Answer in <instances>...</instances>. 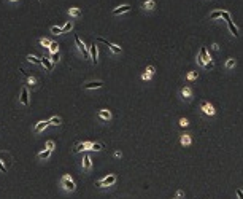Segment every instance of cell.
<instances>
[{"mask_svg":"<svg viewBox=\"0 0 243 199\" xmlns=\"http://www.w3.org/2000/svg\"><path fill=\"white\" fill-rule=\"evenodd\" d=\"M40 61H42V65H45V69L48 70V72H51L53 67H54V64L51 62V59H49V57H40Z\"/></svg>","mask_w":243,"mask_h":199,"instance_id":"4fadbf2b","label":"cell"},{"mask_svg":"<svg viewBox=\"0 0 243 199\" xmlns=\"http://www.w3.org/2000/svg\"><path fill=\"white\" fill-rule=\"evenodd\" d=\"M211 49H215V51H219V45H218V43H213V45H211Z\"/></svg>","mask_w":243,"mask_h":199,"instance_id":"8d00e7d4","label":"cell"},{"mask_svg":"<svg viewBox=\"0 0 243 199\" xmlns=\"http://www.w3.org/2000/svg\"><path fill=\"white\" fill-rule=\"evenodd\" d=\"M59 57H60V56H59V53H51V62H53V64H56L57 61H59Z\"/></svg>","mask_w":243,"mask_h":199,"instance_id":"f546056e","label":"cell"},{"mask_svg":"<svg viewBox=\"0 0 243 199\" xmlns=\"http://www.w3.org/2000/svg\"><path fill=\"white\" fill-rule=\"evenodd\" d=\"M99 116L103 118V120H110V118H111V113L107 112V110H100V112H99Z\"/></svg>","mask_w":243,"mask_h":199,"instance_id":"d4e9b609","label":"cell"},{"mask_svg":"<svg viewBox=\"0 0 243 199\" xmlns=\"http://www.w3.org/2000/svg\"><path fill=\"white\" fill-rule=\"evenodd\" d=\"M102 148H103V143H99V142H94L91 145V150H94V151H100Z\"/></svg>","mask_w":243,"mask_h":199,"instance_id":"484cf974","label":"cell"},{"mask_svg":"<svg viewBox=\"0 0 243 199\" xmlns=\"http://www.w3.org/2000/svg\"><path fill=\"white\" fill-rule=\"evenodd\" d=\"M222 18H224V19H226V22H227V27H229V30H231V33L235 37V38H237L240 33H238V27L234 24V21H232L231 13H229V11H222Z\"/></svg>","mask_w":243,"mask_h":199,"instance_id":"7a4b0ae2","label":"cell"},{"mask_svg":"<svg viewBox=\"0 0 243 199\" xmlns=\"http://www.w3.org/2000/svg\"><path fill=\"white\" fill-rule=\"evenodd\" d=\"M75 43H76V46H78V49L81 53H83V56L86 57V59H89V49L86 48V45H84L83 42L80 40V37L78 35H75Z\"/></svg>","mask_w":243,"mask_h":199,"instance_id":"8992f818","label":"cell"},{"mask_svg":"<svg viewBox=\"0 0 243 199\" xmlns=\"http://www.w3.org/2000/svg\"><path fill=\"white\" fill-rule=\"evenodd\" d=\"M154 6H156V2H154V0H146V2L143 3V8L145 10H153Z\"/></svg>","mask_w":243,"mask_h":199,"instance_id":"7402d4cb","label":"cell"},{"mask_svg":"<svg viewBox=\"0 0 243 199\" xmlns=\"http://www.w3.org/2000/svg\"><path fill=\"white\" fill-rule=\"evenodd\" d=\"M48 126H49L48 121H40V123L35 124V129H33V131H35V132H42V131H45Z\"/></svg>","mask_w":243,"mask_h":199,"instance_id":"9a60e30c","label":"cell"},{"mask_svg":"<svg viewBox=\"0 0 243 199\" xmlns=\"http://www.w3.org/2000/svg\"><path fill=\"white\" fill-rule=\"evenodd\" d=\"M62 185H64V188H65L67 191H75V188H76L75 182H73L69 175H65V177L62 178Z\"/></svg>","mask_w":243,"mask_h":199,"instance_id":"52a82bcc","label":"cell"},{"mask_svg":"<svg viewBox=\"0 0 243 199\" xmlns=\"http://www.w3.org/2000/svg\"><path fill=\"white\" fill-rule=\"evenodd\" d=\"M181 196H183V191L180 190V191H178V193H177V198H181Z\"/></svg>","mask_w":243,"mask_h":199,"instance_id":"f35d334b","label":"cell"},{"mask_svg":"<svg viewBox=\"0 0 243 199\" xmlns=\"http://www.w3.org/2000/svg\"><path fill=\"white\" fill-rule=\"evenodd\" d=\"M180 126H183V127L189 126V121L186 120V118H181V120H180Z\"/></svg>","mask_w":243,"mask_h":199,"instance_id":"d6a6232c","label":"cell"},{"mask_svg":"<svg viewBox=\"0 0 243 199\" xmlns=\"http://www.w3.org/2000/svg\"><path fill=\"white\" fill-rule=\"evenodd\" d=\"M49 156H51V150H45L38 153V159H48Z\"/></svg>","mask_w":243,"mask_h":199,"instance_id":"44dd1931","label":"cell"},{"mask_svg":"<svg viewBox=\"0 0 243 199\" xmlns=\"http://www.w3.org/2000/svg\"><path fill=\"white\" fill-rule=\"evenodd\" d=\"M40 45H43V46H48V48H49V45H51V42H49L48 38H40Z\"/></svg>","mask_w":243,"mask_h":199,"instance_id":"4dcf8cb0","label":"cell"},{"mask_svg":"<svg viewBox=\"0 0 243 199\" xmlns=\"http://www.w3.org/2000/svg\"><path fill=\"white\" fill-rule=\"evenodd\" d=\"M97 57H99V51H97V45L96 42L89 46V59L92 61L94 64H97Z\"/></svg>","mask_w":243,"mask_h":199,"instance_id":"ba28073f","label":"cell"},{"mask_svg":"<svg viewBox=\"0 0 243 199\" xmlns=\"http://www.w3.org/2000/svg\"><path fill=\"white\" fill-rule=\"evenodd\" d=\"M197 77H199V73H197V72H191V73L188 75V80H195Z\"/></svg>","mask_w":243,"mask_h":199,"instance_id":"836d02e7","label":"cell"},{"mask_svg":"<svg viewBox=\"0 0 243 199\" xmlns=\"http://www.w3.org/2000/svg\"><path fill=\"white\" fill-rule=\"evenodd\" d=\"M180 96H181V99H184V100H189L192 97V89L189 86H183L180 89Z\"/></svg>","mask_w":243,"mask_h":199,"instance_id":"9c48e42d","label":"cell"},{"mask_svg":"<svg viewBox=\"0 0 243 199\" xmlns=\"http://www.w3.org/2000/svg\"><path fill=\"white\" fill-rule=\"evenodd\" d=\"M200 110H202L205 115H208V116H213V115L216 113L215 107L211 105L210 102H207V100H200Z\"/></svg>","mask_w":243,"mask_h":199,"instance_id":"3957f363","label":"cell"},{"mask_svg":"<svg viewBox=\"0 0 243 199\" xmlns=\"http://www.w3.org/2000/svg\"><path fill=\"white\" fill-rule=\"evenodd\" d=\"M72 27H73L72 21L65 22V26H64V27H62V33H65V32H69V30H72Z\"/></svg>","mask_w":243,"mask_h":199,"instance_id":"83f0119b","label":"cell"},{"mask_svg":"<svg viewBox=\"0 0 243 199\" xmlns=\"http://www.w3.org/2000/svg\"><path fill=\"white\" fill-rule=\"evenodd\" d=\"M180 142H181V145H191V136L189 134H183L180 137Z\"/></svg>","mask_w":243,"mask_h":199,"instance_id":"d6986e66","label":"cell"},{"mask_svg":"<svg viewBox=\"0 0 243 199\" xmlns=\"http://www.w3.org/2000/svg\"><path fill=\"white\" fill-rule=\"evenodd\" d=\"M91 166H92V163H91L89 154H84V158H83V167L87 170V169H91Z\"/></svg>","mask_w":243,"mask_h":199,"instance_id":"ac0fdd59","label":"cell"},{"mask_svg":"<svg viewBox=\"0 0 243 199\" xmlns=\"http://www.w3.org/2000/svg\"><path fill=\"white\" fill-rule=\"evenodd\" d=\"M69 13H70V16H75V18L81 16V10H80V8H70Z\"/></svg>","mask_w":243,"mask_h":199,"instance_id":"cb8c5ba5","label":"cell"},{"mask_svg":"<svg viewBox=\"0 0 243 199\" xmlns=\"http://www.w3.org/2000/svg\"><path fill=\"white\" fill-rule=\"evenodd\" d=\"M91 145H92V142H83V143L75 145L73 153H80V151H83V150H87V148H91Z\"/></svg>","mask_w":243,"mask_h":199,"instance_id":"8fae6325","label":"cell"},{"mask_svg":"<svg viewBox=\"0 0 243 199\" xmlns=\"http://www.w3.org/2000/svg\"><path fill=\"white\" fill-rule=\"evenodd\" d=\"M219 18H222V10H215L210 13V21H216Z\"/></svg>","mask_w":243,"mask_h":199,"instance_id":"e0dca14e","label":"cell"},{"mask_svg":"<svg viewBox=\"0 0 243 199\" xmlns=\"http://www.w3.org/2000/svg\"><path fill=\"white\" fill-rule=\"evenodd\" d=\"M49 51H51V53H59V45L54 43V42H51V45H49Z\"/></svg>","mask_w":243,"mask_h":199,"instance_id":"f1b7e54d","label":"cell"},{"mask_svg":"<svg viewBox=\"0 0 243 199\" xmlns=\"http://www.w3.org/2000/svg\"><path fill=\"white\" fill-rule=\"evenodd\" d=\"M103 86V83L102 81H89V83H86L84 85V89H99V88H102Z\"/></svg>","mask_w":243,"mask_h":199,"instance_id":"7c38bea8","label":"cell"},{"mask_svg":"<svg viewBox=\"0 0 243 199\" xmlns=\"http://www.w3.org/2000/svg\"><path fill=\"white\" fill-rule=\"evenodd\" d=\"M53 148H54V142H53V140H48V142H46V150H51L53 151Z\"/></svg>","mask_w":243,"mask_h":199,"instance_id":"e575fe53","label":"cell"},{"mask_svg":"<svg viewBox=\"0 0 243 199\" xmlns=\"http://www.w3.org/2000/svg\"><path fill=\"white\" fill-rule=\"evenodd\" d=\"M11 2H16V0H11Z\"/></svg>","mask_w":243,"mask_h":199,"instance_id":"ab89813d","label":"cell"},{"mask_svg":"<svg viewBox=\"0 0 243 199\" xmlns=\"http://www.w3.org/2000/svg\"><path fill=\"white\" fill-rule=\"evenodd\" d=\"M154 70H156V69H154L153 65L146 67V70H145V73L141 75V78H143V80H150V78H151V75L154 73Z\"/></svg>","mask_w":243,"mask_h":199,"instance_id":"2e32d148","label":"cell"},{"mask_svg":"<svg viewBox=\"0 0 243 199\" xmlns=\"http://www.w3.org/2000/svg\"><path fill=\"white\" fill-rule=\"evenodd\" d=\"M130 8H132V6L130 5H121V6H118V8H114L113 10V15L114 16H119V15H124V13H127V11H130Z\"/></svg>","mask_w":243,"mask_h":199,"instance_id":"30bf717a","label":"cell"},{"mask_svg":"<svg viewBox=\"0 0 243 199\" xmlns=\"http://www.w3.org/2000/svg\"><path fill=\"white\" fill-rule=\"evenodd\" d=\"M60 121H62V120H60L59 116H53L51 120H48V123H49V124H54V126H59Z\"/></svg>","mask_w":243,"mask_h":199,"instance_id":"4316f807","label":"cell"},{"mask_svg":"<svg viewBox=\"0 0 243 199\" xmlns=\"http://www.w3.org/2000/svg\"><path fill=\"white\" fill-rule=\"evenodd\" d=\"M114 183H116V175L110 174V175H107L105 178H102L97 185H99V186H111V185H114Z\"/></svg>","mask_w":243,"mask_h":199,"instance_id":"277c9868","label":"cell"},{"mask_svg":"<svg viewBox=\"0 0 243 199\" xmlns=\"http://www.w3.org/2000/svg\"><path fill=\"white\" fill-rule=\"evenodd\" d=\"M175 199H178V198H175Z\"/></svg>","mask_w":243,"mask_h":199,"instance_id":"60d3db41","label":"cell"},{"mask_svg":"<svg viewBox=\"0 0 243 199\" xmlns=\"http://www.w3.org/2000/svg\"><path fill=\"white\" fill-rule=\"evenodd\" d=\"M0 170H2V172H5V170H6V167H5V166H3V164H2V163H0Z\"/></svg>","mask_w":243,"mask_h":199,"instance_id":"74e56055","label":"cell"},{"mask_svg":"<svg viewBox=\"0 0 243 199\" xmlns=\"http://www.w3.org/2000/svg\"><path fill=\"white\" fill-rule=\"evenodd\" d=\"M97 42H100V43H103L105 46H108V48L111 49V51L114 53V54H119L121 53V46H118V45H114V43H111V42H108V40H105V38H97Z\"/></svg>","mask_w":243,"mask_h":199,"instance_id":"5b68a950","label":"cell"},{"mask_svg":"<svg viewBox=\"0 0 243 199\" xmlns=\"http://www.w3.org/2000/svg\"><path fill=\"white\" fill-rule=\"evenodd\" d=\"M51 32L54 35H59V33H62V27H51Z\"/></svg>","mask_w":243,"mask_h":199,"instance_id":"1f68e13d","label":"cell"},{"mask_svg":"<svg viewBox=\"0 0 243 199\" xmlns=\"http://www.w3.org/2000/svg\"><path fill=\"white\" fill-rule=\"evenodd\" d=\"M29 62H32V64H42V61H40V57H37V56H33V54H29L26 57Z\"/></svg>","mask_w":243,"mask_h":199,"instance_id":"603a6c76","label":"cell"},{"mask_svg":"<svg viewBox=\"0 0 243 199\" xmlns=\"http://www.w3.org/2000/svg\"><path fill=\"white\" fill-rule=\"evenodd\" d=\"M235 64H237V61H235L234 57H229V59L226 61V69H227V70L234 69V67H235Z\"/></svg>","mask_w":243,"mask_h":199,"instance_id":"ffe728a7","label":"cell"},{"mask_svg":"<svg viewBox=\"0 0 243 199\" xmlns=\"http://www.w3.org/2000/svg\"><path fill=\"white\" fill-rule=\"evenodd\" d=\"M21 104L22 105H29V91H27V88H22L21 91Z\"/></svg>","mask_w":243,"mask_h":199,"instance_id":"5bb4252c","label":"cell"},{"mask_svg":"<svg viewBox=\"0 0 243 199\" xmlns=\"http://www.w3.org/2000/svg\"><path fill=\"white\" fill-rule=\"evenodd\" d=\"M197 62L200 64L202 67H204L205 70H211L215 67V62H213V59L210 57V54H208V49L205 48V46H202L200 48V51H199V56H197Z\"/></svg>","mask_w":243,"mask_h":199,"instance_id":"6da1fadb","label":"cell"},{"mask_svg":"<svg viewBox=\"0 0 243 199\" xmlns=\"http://www.w3.org/2000/svg\"><path fill=\"white\" fill-rule=\"evenodd\" d=\"M237 196H238V199H243V190L238 188V190H237Z\"/></svg>","mask_w":243,"mask_h":199,"instance_id":"d590c367","label":"cell"}]
</instances>
